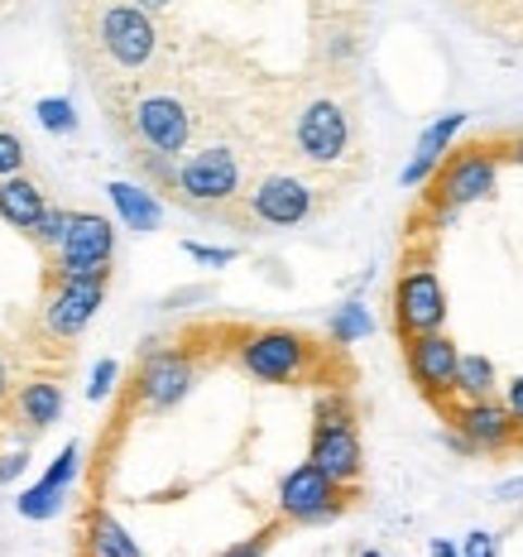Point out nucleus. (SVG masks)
I'll return each mask as SVG.
<instances>
[{"label": "nucleus", "mask_w": 523, "mask_h": 557, "mask_svg": "<svg viewBox=\"0 0 523 557\" xmlns=\"http://www.w3.org/2000/svg\"><path fill=\"white\" fill-rule=\"evenodd\" d=\"M240 178H246V164L231 145H207L188 154L178 169H173V188L183 193L188 207H221L240 193Z\"/></svg>", "instance_id": "1"}, {"label": "nucleus", "mask_w": 523, "mask_h": 557, "mask_svg": "<svg viewBox=\"0 0 523 557\" xmlns=\"http://www.w3.org/2000/svg\"><path fill=\"white\" fill-rule=\"evenodd\" d=\"M97 44H101V53H107L111 63L121 67V73H139V67L154 63V53H159V29H154V20H149V10L115 0V5L101 10Z\"/></svg>", "instance_id": "2"}, {"label": "nucleus", "mask_w": 523, "mask_h": 557, "mask_svg": "<svg viewBox=\"0 0 523 557\" xmlns=\"http://www.w3.org/2000/svg\"><path fill=\"white\" fill-rule=\"evenodd\" d=\"M240 366H246V375L264 380V385H298L312 370V342L284 327L254 332L240 346Z\"/></svg>", "instance_id": "3"}, {"label": "nucleus", "mask_w": 523, "mask_h": 557, "mask_svg": "<svg viewBox=\"0 0 523 557\" xmlns=\"http://www.w3.org/2000/svg\"><path fill=\"white\" fill-rule=\"evenodd\" d=\"M130 125L139 135V149H149V154H183L192 139V125L197 115L183 97H173V91H145V97L130 107Z\"/></svg>", "instance_id": "4"}, {"label": "nucleus", "mask_w": 523, "mask_h": 557, "mask_svg": "<svg viewBox=\"0 0 523 557\" xmlns=\"http://www.w3.org/2000/svg\"><path fill=\"white\" fill-rule=\"evenodd\" d=\"M294 145H298V154H303L308 164H317V169L341 164L346 149H351V121H346V111L336 107V101L317 97V101H308V107L298 111Z\"/></svg>", "instance_id": "5"}, {"label": "nucleus", "mask_w": 523, "mask_h": 557, "mask_svg": "<svg viewBox=\"0 0 523 557\" xmlns=\"http://www.w3.org/2000/svg\"><path fill=\"white\" fill-rule=\"evenodd\" d=\"M115 250V231L107 216L97 212H73L67 236L58 240V278H77V274H107Z\"/></svg>", "instance_id": "6"}, {"label": "nucleus", "mask_w": 523, "mask_h": 557, "mask_svg": "<svg viewBox=\"0 0 523 557\" xmlns=\"http://www.w3.org/2000/svg\"><path fill=\"white\" fill-rule=\"evenodd\" d=\"M101 298H107V274L63 278L58 294H53V304L43 308V327H49L58 342H73V336H83V327L97 318Z\"/></svg>", "instance_id": "7"}, {"label": "nucleus", "mask_w": 523, "mask_h": 557, "mask_svg": "<svg viewBox=\"0 0 523 557\" xmlns=\"http://www.w3.org/2000/svg\"><path fill=\"white\" fill-rule=\"evenodd\" d=\"M250 216L260 226H303L312 216V188L294 173H270L250 188Z\"/></svg>", "instance_id": "8"}, {"label": "nucleus", "mask_w": 523, "mask_h": 557, "mask_svg": "<svg viewBox=\"0 0 523 557\" xmlns=\"http://www.w3.org/2000/svg\"><path fill=\"white\" fill-rule=\"evenodd\" d=\"M336 481L332 475H322L312 461H303L298 471L284 475V485H278V509H284L288 519H298V524H317V519L336 515Z\"/></svg>", "instance_id": "9"}, {"label": "nucleus", "mask_w": 523, "mask_h": 557, "mask_svg": "<svg viewBox=\"0 0 523 557\" xmlns=\"http://www.w3.org/2000/svg\"><path fill=\"white\" fill-rule=\"evenodd\" d=\"M394 318L409 336L437 332L447 318V294H441L433 270H413L409 278H399V294H394Z\"/></svg>", "instance_id": "10"}, {"label": "nucleus", "mask_w": 523, "mask_h": 557, "mask_svg": "<svg viewBox=\"0 0 523 557\" xmlns=\"http://www.w3.org/2000/svg\"><path fill=\"white\" fill-rule=\"evenodd\" d=\"M192 385V361L183 351H154L139 370V399L149 409H173Z\"/></svg>", "instance_id": "11"}, {"label": "nucleus", "mask_w": 523, "mask_h": 557, "mask_svg": "<svg viewBox=\"0 0 523 557\" xmlns=\"http://www.w3.org/2000/svg\"><path fill=\"white\" fill-rule=\"evenodd\" d=\"M308 461L322 475H332L336 485L356 481V475H360V437H356V423H317V433H312V457Z\"/></svg>", "instance_id": "12"}, {"label": "nucleus", "mask_w": 523, "mask_h": 557, "mask_svg": "<svg viewBox=\"0 0 523 557\" xmlns=\"http://www.w3.org/2000/svg\"><path fill=\"white\" fill-rule=\"evenodd\" d=\"M409 375L423 385L427 394H447L451 375H457V346L437 332H423L409 342Z\"/></svg>", "instance_id": "13"}, {"label": "nucleus", "mask_w": 523, "mask_h": 557, "mask_svg": "<svg viewBox=\"0 0 523 557\" xmlns=\"http://www.w3.org/2000/svg\"><path fill=\"white\" fill-rule=\"evenodd\" d=\"M457 428L466 433L471 447H505L509 437H514V413L499 409L490 399H475L457 413Z\"/></svg>", "instance_id": "14"}, {"label": "nucleus", "mask_w": 523, "mask_h": 557, "mask_svg": "<svg viewBox=\"0 0 523 557\" xmlns=\"http://www.w3.org/2000/svg\"><path fill=\"white\" fill-rule=\"evenodd\" d=\"M43 207H49V197H43V188L29 183L25 173L0 178V216H5L15 231H34V222L43 216Z\"/></svg>", "instance_id": "15"}, {"label": "nucleus", "mask_w": 523, "mask_h": 557, "mask_svg": "<svg viewBox=\"0 0 523 557\" xmlns=\"http://www.w3.org/2000/svg\"><path fill=\"white\" fill-rule=\"evenodd\" d=\"M107 193H111L115 212H121V222L130 226V231H139V236H145V231H154V226H159V216H164L159 197H154V193H145L139 183H121V178H115Z\"/></svg>", "instance_id": "16"}, {"label": "nucleus", "mask_w": 523, "mask_h": 557, "mask_svg": "<svg viewBox=\"0 0 523 557\" xmlns=\"http://www.w3.org/2000/svg\"><path fill=\"white\" fill-rule=\"evenodd\" d=\"M461 125H466V111H451V115H441L437 125H427V135L418 139V159H413L409 169H403V183H409V188H413V183H423V178H427V169H433L437 159L447 154L451 135H457Z\"/></svg>", "instance_id": "17"}, {"label": "nucleus", "mask_w": 523, "mask_h": 557, "mask_svg": "<svg viewBox=\"0 0 523 557\" xmlns=\"http://www.w3.org/2000/svg\"><path fill=\"white\" fill-rule=\"evenodd\" d=\"M15 413L25 418L29 428H53L58 413H63V385H53V380H29V385L15 394Z\"/></svg>", "instance_id": "18"}, {"label": "nucleus", "mask_w": 523, "mask_h": 557, "mask_svg": "<svg viewBox=\"0 0 523 557\" xmlns=\"http://www.w3.org/2000/svg\"><path fill=\"white\" fill-rule=\"evenodd\" d=\"M495 188V164L485 154H471L466 164H457L447 173V202H475V197H485Z\"/></svg>", "instance_id": "19"}, {"label": "nucleus", "mask_w": 523, "mask_h": 557, "mask_svg": "<svg viewBox=\"0 0 523 557\" xmlns=\"http://www.w3.org/2000/svg\"><path fill=\"white\" fill-rule=\"evenodd\" d=\"M87 548L91 557H139V543L125 533V524L107 509H97L87 524Z\"/></svg>", "instance_id": "20"}, {"label": "nucleus", "mask_w": 523, "mask_h": 557, "mask_svg": "<svg viewBox=\"0 0 523 557\" xmlns=\"http://www.w3.org/2000/svg\"><path fill=\"white\" fill-rule=\"evenodd\" d=\"M451 389H461L466 399H490L495 389V366L485 356H457V375H451Z\"/></svg>", "instance_id": "21"}, {"label": "nucleus", "mask_w": 523, "mask_h": 557, "mask_svg": "<svg viewBox=\"0 0 523 557\" xmlns=\"http://www.w3.org/2000/svg\"><path fill=\"white\" fill-rule=\"evenodd\" d=\"M63 491L67 485H53V481H39V485H29L25 495H20V515L25 519H53L58 515V505H63Z\"/></svg>", "instance_id": "22"}, {"label": "nucleus", "mask_w": 523, "mask_h": 557, "mask_svg": "<svg viewBox=\"0 0 523 557\" xmlns=\"http://www.w3.org/2000/svg\"><path fill=\"white\" fill-rule=\"evenodd\" d=\"M34 115H39V125L43 131H53V135H73L77 131V111H73V101L67 97H43L39 107H34Z\"/></svg>", "instance_id": "23"}, {"label": "nucleus", "mask_w": 523, "mask_h": 557, "mask_svg": "<svg viewBox=\"0 0 523 557\" xmlns=\"http://www.w3.org/2000/svg\"><path fill=\"white\" fill-rule=\"evenodd\" d=\"M67 222H73V212H63V207H43V216H39V222H34L29 236L39 240L43 250H58V240L67 236Z\"/></svg>", "instance_id": "24"}, {"label": "nucleus", "mask_w": 523, "mask_h": 557, "mask_svg": "<svg viewBox=\"0 0 523 557\" xmlns=\"http://www.w3.org/2000/svg\"><path fill=\"white\" fill-rule=\"evenodd\" d=\"M365 332H370V312L360 308V304H346L332 318V336H336V342H360Z\"/></svg>", "instance_id": "25"}, {"label": "nucleus", "mask_w": 523, "mask_h": 557, "mask_svg": "<svg viewBox=\"0 0 523 557\" xmlns=\"http://www.w3.org/2000/svg\"><path fill=\"white\" fill-rule=\"evenodd\" d=\"M25 169V139L15 131H0V178H15Z\"/></svg>", "instance_id": "26"}, {"label": "nucleus", "mask_w": 523, "mask_h": 557, "mask_svg": "<svg viewBox=\"0 0 523 557\" xmlns=\"http://www.w3.org/2000/svg\"><path fill=\"white\" fill-rule=\"evenodd\" d=\"M115 385V361H97V370H91V385H87V399H107Z\"/></svg>", "instance_id": "27"}, {"label": "nucleus", "mask_w": 523, "mask_h": 557, "mask_svg": "<svg viewBox=\"0 0 523 557\" xmlns=\"http://www.w3.org/2000/svg\"><path fill=\"white\" fill-rule=\"evenodd\" d=\"M270 539L274 533L264 529V533H254V539H246V543H236V548H226L221 557H264V548H270Z\"/></svg>", "instance_id": "28"}, {"label": "nucleus", "mask_w": 523, "mask_h": 557, "mask_svg": "<svg viewBox=\"0 0 523 557\" xmlns=\"http://www.w3.org/2000/svg\"><path fill=\"white\" fill-rule=\"evenodd\" d=\"M183 250H188L197 264H231V260H236V250H212V246H197V240H188Z\"/></svg>", "instance_id": "29"}, {"label": "nucleus", "mask_w": 523, "mask_h": 557, "mask_svg": "<svg viewBox=\"0 0 523 557\" xmlns=\"http://www.w3.org/2000/svg\"><path fill=\"white\" fill-rule=\"evenodd\" d=\"M20 471H25V451H10V457H0V485L15 481Z\"/></svg>", "instance_id": "30"}, {"label": "nucleus", "mask_w": 523, "mask_h": 557, "mask_svg": "<svg viewBox=\"0 0 523 557\" xmlns=\"http://www.w3.org/2000/svg\"><path fill=\"white\" fill-rule=\"evenodd\" d=\"M466 553H471V557H490V533H471V539H466Z\"/></svg>", "instance_id": "31"}, {"label": "nucleus", "mask_w": 523, "mask_h": 557, "mask_svg": "<svg viewBox=\"0 0 523 557\" xmlns=\"http://www.w3.org/2000/svg\"><path fill=\"white\" fill-rule=\"evenodd\" d=\"M509 413L523 418V375L514 380V385H509Z\"/></svg>", "instance_id": "32"}, {"label": "nucleus", "mask_w": 523, "mask_h": 557, "mask_svg": "<svg viewBox=\"0 0 523 557\" xmlns=\"http://www.w3.org/2000/svg\"><path fill=\"white\" fill-rule=\"evenodd\" d=\"M10 394V366H5V356H0V399Z\"/></svg>", "instance_id": "33"}, {"label": "nucleus", "mask_w": 523, "mask_h": 557, "mask_svg": "<svg viewBox=\"0 0 523 557\" xmlns=\"http://www.w3.org/2000/svg\"><path fill=\"white\" fill-rule=\"evenodd\" d=\"M433 557H457V548H451L447 539H437V543H433Z\"/></svg>", "instance_id": "34"}, {"label": "nucleus", "mask_w": 523, "mask_h": 557, "mask_svg": "<svg viewBox=\"0 0 523 557\" xmlns=\"http://www.w3.org/2000/svg\"><path fill=\"white\" fill-rule=\"evenodd\" d=\"M139 10H164V5H173V0H135Z\"/></svg>", "instance_id": "35"}, {"label": "nucleus", "mask_w": 523, "mask_h": 557, "mask_svg": "<svg viewBox=\"0 0 523 557\" xmlns=\"http://www.w3.org/2000/svg\"><path fill=\"white\" fill-rule=\"evenodd\" d=\"M514 159H519V164H523V139H519V145H514Z\"/></svg>", "instance_id": "36"}, {"label": "nucleus", "mask_w": 523, "mask_h": 557, "mask_svg": "<svg viewBox=\"0 0 523 557\" xmlns=\"http://www.w3.org/2000/svg\"><path fill=\"white\" fill-rule=\"evenodd\" d=\"M360 557H379V553H360Z\"/></svg>", "instance_id": "37"}]
</instances>
